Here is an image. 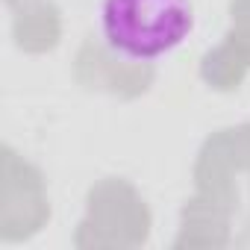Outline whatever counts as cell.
I'll return each mask as SVG.
<instances>
[{
  "mask_svg": "<svg viewBox=\"0 0 250 250\" xmlns=\"http://www.w3.org/2000/svg\"><path fill=\"white\" fill-rule=\"evenodd\" d=\"M191 30V0H100L103 44L124 62H156L183 47Z\"/></svg>",
  "mask_w": 250,
  "mask_h": 250,
  "instance_id": "obj_1",
  "label": "cell"
}]
</instances>
